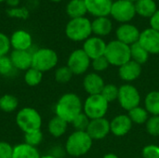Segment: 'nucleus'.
<instances>
[{"label": "nucleus", "instance_id": "obj_1", "mask_svg": "<svg viewBox=\"0 0 159 158\" xmlns=\"http://www.w3.org/2000/svg\"><path fill=\"white\" fill-rule=\"evenodd\" d=\"M83 105L80 98L74 93H66L62 95L56 106L55 113L56 115L63 119L67 123H72V121L82 113Z\"/></svg>", "mask_w": 159, "mask_h": 158}, {"label": "nucleus", "instance_id": "obj_2", "mask_svg": "<svg viewBox=\"0 0 159 158\" xmlns=\"http://www.w3.org/2000/svg\"><path fill=\"white\" fill-rule=\"evenodd\" d=\"M92 146V139L86 131H75L67 139L65 143L66 153L75 157L86 155Z\"/></svg>", "mask_w": 159, "mask_h": 158}, {"label": "nucleus", "instance_id": "obj_3", "mask_svg": "<svg viewBox=\"0 0 159 158\" xmlns=\"http://www.w3.org/2000/svg\"><path fill=\"white\" fill-rule=\"evenodd\" d=\"M16 124L24 133L41 129L42 117L37 110L32 107H24L16 115Z\"/></svg>", "mask_w": 159, "mask_h": 158}, {"label": "nucleus", "instance_id": "obj_4", "mask_svg": "<svg viewBox=\"0 0 159 158\" xmlns=\"http://www.w3.org/2000/svg\"><path fill=\"white\" fill-rule=\"evenodd\" d=\"M65 34L72 41H86L92 34L91 21L86 17L72 19L66 25Z\"/></svg>", "mask_w": 159, "mask_h": 158}, {"label": "nucleus", "instance_id": "obj_5", "mask_svg": "<svg viewBox=\"0 0 159 158\" xmlns=\"http://www.w3.org/2000/svg\"><path fill=\"white\" fill-rule=\"evenodd\" d=\"M104 56L110 64L120 67L131 60L130 47L118 40L111 41L106 45Z\"/></svg>", "mask_w": 159, "mask_h": 158}, {"label": "nucleus", "instance_id": "obj_6", "mask_svg": "<svg viewBox=\"0 0 159 158\" xmlns=\"http://www.w3.org/2000/svg\"><path fill=\"white\" fill-rule=\"evenodd\" d=\"M58 55L51 48H38L33 52L32 67L42 72H48L52 70L58 64Z\"/></svg>", "mask_w": 159, "mask_h": 158}, {"label": "nucleus", "instance_id": "obj_7", "mask_svg": "<svg viewBox=\"0 0 159 158\" xmlns=\"http://www.w3.org/2000/svg\"><path fill=\"white\" fill-rule=\"evenodd\" d=\"M108 102L101 95H89L83 106L84 113L90 119L102 118L108 110Z\"/></svg>", "mask_w": 159, "mask_h": 158}, {"label": "nucleus", "instance_id": "obj_8", "mask_svg": "<svg viewBox=\"0 0 159 158\" xmlns=\"http://www.w3.org/2000/svg\"><path fill=\"white\" fill-rule=\"evenodd\" d=\"M110 15L119 22L128 23L136 15L135 4L129 0H116L113 2Z\"/></svg>", "mask_w": 159, "mask_h": 158}, {"label": "nucleus", "instance_id": "obj_9", "mask_svg": "<svg viewBox=\"0 0 159 158\" xmlns=\"http://www.w3.org/2000/svg\"><path fill=\"white\" fill-rule=\"evenodd\" d=\"M117 100L123 109L130 111L131 109L139 106L141 96L138 89L134 86L126 84L119 88Z\"/></svg>", "mask_w": 159, "mask_h": 158}, {"label": "nucleus", "instance_id": "obj_10", "mask_svg": "<svg viewBox=\"0 0 159 158\" xmlns=\"http://www.w3.org/2000/svg\"><path fill=\"white\" fill-rule=\"evenodd\" d=\"M90 65V59L86 54V52L82 49L74 50L67 61V66L72 71L74 74H82L89 69Z\"/></svg>", "mask_w": 159, "mask_h": 158}, {"label": "nucleus", "instance_id": "obj_11", "mask_svg": "<svg viewBox=\"0 0 159 158\" xmlns=\"http://www.w3.org/2000/svg\"><path fill=\"white\" fill-rule=\"evenodd\" d=\"M149 54L159 53V32L148 28L141 33L138 41Z\"/></svg>", "mask_w": 159, "mask_h": 158}, {"label": "nucleus", "instance_id": "obj_12", "mask_svg": "<svg viewBox=\"0 0 159 158\" xmlns=\"http://www.w3.org/2000/svg\"><path fill=\"white\" fill-rule=\"evenodd\" d=\"M140 34L139 29L130 23H123L116 30L117 40L129 47L139 41Z\"/></svg>", "mask_w": 159, "mask_h": 158}, {"label": "nucleus", "instance_id": "obj_13", "mask_svg": "<svg viewBox=\"0 0 159 158\" xmlns=\"http://www.w3.org/2000/svg\"><path fill=\"white\" fill-rule=\"evenodd\" d=\"M110 131V122H108L103 117L90 120L89 125L86 130V132L92 140H102L105 138Z\"/></svg>", "mask_w": 159, "mask_h": 158}, {"label": "nucleus", "instance_id": "obj_14", "mask_svg": "<svg viewBox=\"0 0 159 158\" xmlns=\"http://www.w3.org/2000/svg\"><path fill=\"white\" fill-rule=\"evenodd\" d=\"M106 45L107 44L101 37L92 36L85 41L83 45V50L86 52L90 60H94L104 55Z\"/></svg>", "mask_w": 159, "mask_h": 158}, {"label": "nucleus", "instance_id": "obj_15", "mask_svg": "<svg viewBox=\"0 0 159 158\" xmlns=\"http://www.w3.org/2000/svg\"><path fill=\"white\" fill-rule=\"evenodd\" d=\"M87 10L94 17H107L112 8V0H84Z\"/></svg>", "mask_w": 159, "mask_h": 158}, {"label": "nucleus", "instance_id": "obj_16", "mask_svg": "<svg viewBox=\"0 0 159 158\" xmlns=\"http://www.w3.org/2000/svg\"><path fill=\"white\" fill-rule=\"evenodd\" d=\"M9 58L16 70L27 71L32 67L33 52L30 50H13Z\"/></svg>", "mask_w": 159, "mask_h": 158}, {"label": "nucleus", "instance_id": "obj_17", "mask_svg": "<svg viewBox=\"0 0 159 158\" xmlns=\"http://www.w3.org/2000/svg\"><path fill=\"white\" fill-rule=\"evenodd\" d=\"M9 39L13 50H30L32 47V36L24 30H18L14 32Z\"/></svg>", "mask_w": 159, "mask_h": 158}, {"label": "nucleus", "instance_id": "obj_18", "mask_svg": "<svg viewBox=\"0 0 159 158\" xmlns=\"http://www.w3.org/2000/svg\"><path fill=\"white\" fill-rule=\"evenodd\" d=\"M131 126H132V122L129 117V115H119L110 122L111 132L117 137H122L127 135L129 132Z\"/></svg>", "mask_w": 159, "mask_h": 158}, {"label": "nucleus", "instance_id": "obj_19", "mask_svg": "<svg viewBox=\"0 0 159 158\" xmlns=\"http://www.w3.org/2000/svg\"><path fill=\"white\" fill-rule=\"evenodd\" d=\"M141 73H142V65L132 60L121 65L118 70L120 78L128 82L136 80L141 75Z\"/></svg>", "mask_w": 159, "mask_h": 158}, {"label": "nucleus", "instance_id": "obj_20", "mask_svg": "<svg viewBox=\"0 0 159 158\" xmlns=\"http://www.w3.org/2000/svg\"><path fill=\"white\" fill-rule=\"evenodd\" d=\"M83 86L85 90L89 95H98L102 93L105 85L103 79L98 74L91 73L85 76L83 80Z\"/></svg>", "mask_w": 159, "mask_h": 158}, {"label": "nucleus", "instance_id": "obj_21", "mask_svg": "<svg viewBox=\"0 0 159 158\" xmlns=\"http://www.w3.org/2000/svg\"><path fill=\"white\" fill-rule=\"evenodd\" d=\"M91 28L92 33L99 37L105 36L111 33L113 24L107 17H98L91 22Z\"/></svg>", "mask_w": 159, "mask_h": 158}, {"label": "nucleus", "instance_id": "obj_22", "mask_svg": "<svg viewBox=\"0 0 159 158\" xmlns=\"http://www.w3.org/2000/svg\"><path fill=\"white\" fill-rule=\"evenodd\" d=\"M40 154L35 147L30 146L24 142L17 144L13 148L12 158H40Z\"/></svg>", "mask_w": 159, "mask_h": 158}, {"label": "nucleus", "instance_id": "obj_23", "mask_svg": "<svg viewBox=\"0 0 159 158\" xmlns=\"http://www.w3.org/2000/svg\"><path fill=\"white\" fill-rule=\"evenodd\" d=\"M136 14L145 17L151 18L157 10V3L154 0H138L135 3Z\"/></svg>", "mask_w": 159, "mask_h": 158}, {"label": "nucleus", "instance_id": "obj_24", "mask_svg": "<svg viewBox=\"0 0 159 158\" xmlns=\"http://www.w3.org/2000/svg\"><path fill=\"white\" fill-rule=\"evenodd\" d=\"M68 123L65 122L63 119L60 118L59 116L55 115L53 118H51L48 124V130L51 136L54 138H60L61 137L67 130Z\"/></svg>", "mask_w": 159, "mask_h": 158}, {"label": "nucleus", "instance_id": "obj_25", "mask_svg": "<svg viewBox=\"0 0 159 158\" xmlns=\"http://www.w3.org/2000/svg\"><path fill=\"white\" fill-rule=\"evenodd\" d=\"M66 12L71 19L82 18L88 13L84 0H71L66 7Z\"/></svg>", "mask_w": 159, "mask_h": 158}, {"label": "nucleus", "instance_id": "obj_26", "mask_svg": "<svg viewBox=\"0 0 159 158\" xmlns=\"http://www.w3.org/2000/svg\"><path fill=\"white\" fill-rule=\"evenodd\" d=\"M130 56L132 61L142 65L148 61L149 53L141 46L139 42H137L130 46Z\"/></svg>", "mask_w": 159, "mask_h": 158}, {"label": "nucleus", "instance_id": "obj_27", "mask_svg": "<svg viewBox=\"0 0 159 158\" xmlns=\"http://www.w3.org/2000/svg\"><path fill=\"white\" fill-rule=\"evenodd\" d=\"M19 106L18 99L11 94H5L0 98V110L5 113H13Z\"/></svg>", "mask_w": 159, "mask_h": 158}, {"label": "nucleus", "instance_id": "obj_28", "mask_svg": "<svg viewBox=\"0 0 159 158\" xmlns=\"http://www.w3.org/2000/svg\"><path fill=\"white\" fill-rule=\"evenodd\" d=\"M145 109L153 115H159V91H152L145 98Z\"/></svg>", "mask_w": 159, "mask_h": 158}, {"label": "nucleus", "instance_id": "obj_29", "mask_svg": "<svg viewBox=\"0 0 159 158\" xmlns=\"http://www.w3.org/2000/svg\"><path fill=\"white\" fill-rule=\"evenodd\" d=\"M43 80V73L31 67L24 74V82L29 87H35L38 86Z\"/></svg>", "mask_w": 159, "mask_h": 158}, {"label": "nucleus", "instance_id": "obj_30", "mask_svg": "<svg viewBox=\"0 0 159 158\" xmlns=\"http://www.w3.org/2000/svg\"><path fill=\"white\" fill-rule=\"evenodd\" d=\"M129 117L130 118L132 123L143 124L148 120V112L146 111V109L138 106L129 111Z\"/></svg>", "mask_w": 159, "mask_h": 158}, {"label": "nucleus", "instance_id": "obj_31", "mask_svg": "<svg viewBox=\"0 0 159 158\" xmlns=\"http://www.w3.org/2000/svg\"><path fill=\"white\" fill-rule=\"evenodd\" d=\"M43 138L44 136L41 129L24 133V143L36 148V146H38L42 142Z\"/></svg>", "mask_w": 159, "mask_h": 158}, {"label": "nucleus", "instance_id": "obj_32", "mask_svg": "<svg viewBox=\"0 0 159 158\" xmlns=\"http://www.w3.org/2000/svg\"><path fill=\"white\" fill-rule=\"evenodd\" d=\"M73 75L74 74L67 65L61 66L59 67L55 72V80L60 84H66L72 79Z\"/></svg>", "mask_w": 159, "mask_h": 158}, {"label": "nucleus", "instance_id": "obj_33", "mask_svg": "<svg viewBox=\"0 0 159 158\" xmlns=\"http://www.w3.org/2000/svg\"><path fill=\"white\" fill-rule=\"evenodd\" d=\"M15 71H17L8 56H2L0 57V75L3 76H9L12 75Z\"/></svg>", "mask_w": 159, "mask_h": 158}, {"label": "nucleus", "instance_id": "obj_34", "mask_svg": "<svg viewBox=\"0 0 159 158\" xmlns=\"http://www.w3.org/2000/svg\"><path fill=\"white\" fill-rule=\"evenodd\" d=\"M89 122L90 119L86 115V114L81 113L72 121L71 124L75 128V131H86L89 125Z\"/></svg>", "mask_w": 159, "mask_h": 158}, {"label": "nucleus", "instance_id": "obj_35", "mask_svg": "<svg viewBox=\"0 0 159 158\" xmlns=\"http://www.w3.org/2000/svg\"><path fill=\"white\" fill-rule=\"evenodd\" d=\"M118 90H119V88L116 86L112 85V84H108V85L104 86L101 95L108 102H114L115 100H116L118 98Z\"/></svg>", "mask_w": 159, "mask_h": 158}, {"label": "nucleus", "instance_id": "obj_36", "mask_svg": "<svg viewBox=\"0 0 159 158\" xmlns=\"http://www.w3.org/2000/svg\"><path fill=\"white\" fill-rule=\"evenodd\" d=\"M146 129L152 136H159V115H153L146 122Z\"/></svg>", "mask_w": 159, "mask_h": 158}, {"label": "nucleus", "instance_id": "obj_37", "mask_svg": "<svg viewBox=\"0 0 159 158\" xmlns=\"http://www.w3.org/2000/svg\"><path fill=\"white\" fill-rule=\"evenodd\" d=\"M109 65H110V63L104 55L92 60V67L97 72H102V71L106 70L109 67Z\"/></svg>", "mask_w": 159, "mask_h": 158}, {"label": "nucleus", "instance_id": "obj_38", "mask_svg": "<svg viewBox=\"0 0 159 158\" xmlns=\"http://www.w3.org/2000/svg\"><path fill=\"white\" fill-rule=\"evenodd\" d=\"M11 47L10 39L3 33H0V57L7 56Z\"/></svg>", "mask_w": 159, "mask_h": 158}, {"label": "nucleus", "instance_id": "obj_39", "mask_svg": "<svg viewBox=\"0 0 159 158\" xmlns=\"http://www.w3.org/2000/svg\"><path fill=\"white\" fill-rule=\"evenodd\" d=\"M13 146L7 142H0V158H12Z\"/></svg>", "mask_w": 159, "mask_h": 158}, {"label": "nucleus", "instance_id": "obj_40", "mask_svg": "<svg viewBox=\"0 0 159 158\" xmlns=\"http://www.w3.org/2000/svg\"><path fill=\"white\" fill-rule=\"evenodd\" d=\"M143 158H159V147L147 145L143 149Z\"/></svg>", "mask_w": 159, "mask_h": 158}, {"label": "nucleus", "instance_id": "obj_41", "mask_svg": "<svg viewBox=\"0 0 159 158\" xmlns=\"http://www.w3.org/2000/svg\"><path fill=\"white\" fill-rule=\"evenodd\" d=\"M7 14L12 17H18L21 19H26L28 17V11L25 8H12L7 10Z\"/></svg>", "mask_w": 159, "mask_h": 158}, {"label": "nucleus", "instance_id": "obj_42", "mask_svg": "<svg viewBox=\"0 0 159 158\" xmlns=\"http://www.w3.org/2000/svg\"><path fill=\"white\" fill-rule=\"evenodd\" d=\"M150 25L152 29L159 32V9L150 18Z\"/></svg>", "mask_w": 159, "mask_h": 158}, {"label": "nucleus", "instance_id": "obj_43", "mask_svg": "<svg viewBox=\"0 0 159 158\" xmlns=\"http://www.w3.org/2000/svg\"><path fill=\"white\" fill-rule=\"evenodd\" d=\"M7 1V3L9 5V6H11V7H16L18 4H19V0H6Z\"/></svg>", "mask_w": 159, "mask_h": 158}, {"label": "nucleus", "instance_id": "obj_44", "mask_svg": "<svg viewBox=\"0 0 159 158\" xmlns=\"http://www.w3.org/2000/svg\"><path fill=\"white\" fill-rule=\"evenodd\" d=\"M103 158H118V156L115 154H107L103 156Z\"/></svg>", "mask_w": 159, "mask_h": 158}, {"label": "nucleus", "instance_id": "obj_45", "mask_svg": "<svg viewBox=\"0 0 159 158\" xmlns=\"http://www.w3.org/2000/svg\"><path fill=\"white\" fill-rule=\"evenodd\" d=\"M40 158H58V157H56V156H52V155H47V156H41Z\"/></svg>", "mask_w": 159, "mask_h": 158}, {"label": "nucleus", "instance_id": "obj_46", "mask_svg": "<svg viewBox=\"0 0 159 158\" xmlns=\"http://www.w3.org/2000/svg\"><path fill=\"white\" fill-rule=\"evenodd\" d=\"M129 1H130V2H132V3H134V4H135L138 0H129Z\"/></svg>", "mask_w": 159, "mask_h": 158}, {"label": "nucleus", "instance_id": "obj_47", "mask_svg": "<svg viewBox=\"0 0 159 158\" xmlns=\"http://www.w3.org/2000/svg\"><path fill=\"white\" fill-rule=\"evenodd\" d=\"M51 1H54V2H59V1H61V0H51Z\"/></svg>", "mask_w": 159, "mask_h": 158}, {"label": "nucleus", "instance_id": "obj_48", "mask_svg": "<svg viewBox=\"0 0 159 158\" xmlns=\"http://www.w3.org/2000/svg\"><path fill=\"white\" fill-rule=\"evenodd\" d=\"M1 1H3V0H0V2H1Z\"/></svg>", "mask_w": 159, "mask_h": 158}, {"label": "nucleus", "instance_id": "obj_49", "mask_svg": "<svg viewBox=\"0 0 159 158\" xmlns=\"http://www.w3.org/2000/svg\"><path fill=\"white\" fill-rule=\"evenodd\" d=\"M0 98H1V96H0Z\"/></svg>", "mask_w": 159, "mask_h": 158}]
</instances>
